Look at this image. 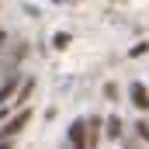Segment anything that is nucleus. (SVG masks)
Listing matches in <instances>:
<instances>
[{"label":"nucleus","mask_w":149,"mask_h":149,"mask_svg":"<svg viewBox=\"0 0 149 149\" xmlns=\"http://www.w3.org/2000/svg\"><path fill=\"white\" fill-rule=\"evenodd\" d=\"M28 121H31V108H21L17 114H10V118L0 125V142H10V139H14V135H17Z\"/></svg>","instance_id":"obj_1"},{"label":"nucleus","mask_w":149,"mask_h":149,"mask_svg":"<svg viewBox=\"0 0 149 149\" xmlns=\"http://www.w3.org/2000/svg\"><path fill=\"white\" fill-rule=\"evenodd\" d=\"M17 87H21V73H17V70H7V73H3V83H0V108L17 94Z\"/></svg>","instance_id":"obj_2"},{"label":"nucleus","mask_w":149,"mask_h":149,"mask_svg":"<svg viewBox=\"0 0 149 149\" xmlns=\"http://www.w3.org/2000/svg\"><path fill=\"white\" fill-rule=\"evenodd\" d=\"M70 146L73 149H87V118L70 121Z\"/></svg>","instance_id":"obj_3"},{"label":"nucleus","mask_w":149,"mask_h":149,"mask_svg":"<svg viewBox=\"0 0 149 149\" xmlns=\"http://www.w3.org/2000/svg\"><path fill=\"white\" fill-rule=\"evenodd\" d=\"M128 97H132V104H135L139 111H149V90H146V83H132V87H128Z\"/></svg>","instance_id":"obj_4"},{"label":"nucleus","mask_w":149,"mask_h":149,"mask_svg":"<svg viewBox=\"0 0 149 149\" xmlns=\"http://www.w3.org/2000/svg\"><path fill=\"white\" fill-rule=\"evenodd\" d=\"M101 132H104V118H87V149L101 142Z\"/></svg>","instance_id":"obj_5"},{"label":"nucleus","mask_w":149,"mask_h":149,"mask_svg":"<svg viewBox=\"0 0 149 149\" xmlns=\"http://www.w3.org/2000/svg\"><path fill=\"white\" fill-rule=\"evenodd\" d=\"M104 132H108L111 139H121V135H125V125H121L118 114H108V118H104Z\"/></svg>","instance_id":"obj_6"},{"label":"nucleus","mask_w":149,"mask_h":149,"mask_svg":"<svg viewBox=\"0 0 149 149\" xmlns=\"http://www.w3.org/2000/svg\"><path fill=\"white\" fill-rule=\"evenodd\" d=\"M31 90H35V80L28 76V80H21V87H17V94H14V104L17 108H24V101L31 97Z\"/></svg>","instance_id":"obj_7"},{"label":"nucleus","mask_w":149,"mask_h":149,"mask_svg":"<svg viewBox=\"0 0 149 149\" xmlns=\"http://www.w3.org/2000/svg\"><path fill=\"white\" fill-rule=\"evenodd\" d=\"M52 45H56V49H66V45H70V35H66V31H56Z\"/></svg>","instance_id":"obj_8"},{"label":"nucleus","mask_w":149,"mask_h":149,"mask_svg":"<svg viewBox=\"0 0 149 149\" xmlns=\"http://www.w3.org/2000/svg\"><path fill=\"white\" fill-rule=\"evenodd\" d=\"M135 132H139V135L149 142V125H146V121H139V125H135Z\"/></svg>","instance_id":"obj_9"},{"label":"nucleus","mask_w":149,"mask_h":149,"mask_svg":"<svg viewBox=\"0 0 149 149\" xmlns=\"http://www.w3.org/2000/svg\"><path fill=\"white\" fill-rule=\"evenodd\" d=\"M3 121H7V108H0V125H3Z\"/></svg>","instance_id":"obj_10"},{"label":"nucleus","mask_w":149,"mask_h":149,"mask_svg":"<svg viewBox=\"0 0 149 149\" xmlns=\"http://www.w3.org/2000/svg\"><path fill=\"white\" fill-rule=\"evenodd\" d=\"M3 42H7V31H0V52H3Z\"/></svg>","instance_id":"obj_11"},{"label":"nucleus","mask_w":149,"mask_h":149,"mask_svg":"<svg viewBox=\"0 0 149 149\" xmlns=\"http://www.w3.org/2000/svg\"><path fill=\"white\" fill-rule=\"evenodd\" d=\"M0 149H14V142H0Z\"/></svg>","instance_id":"obj_12"}]
</instances>
